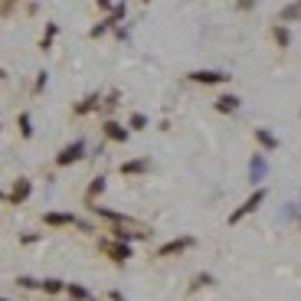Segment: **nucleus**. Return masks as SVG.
<instances>
[{
	"instance_id": "nucleus-16",
	"label": "nucleus",
	"mask_w": 301,
	"mask_h": 301,
	"mask_svg": "<svg viewBox=\"0 0 301 301\" xmlns=\"http://www.w3.org/2000/svg\"><path fill=\"white\" fill-rule=\"evenodd\" d=\"M69 291H72V298H88V291H85V288H79V285H72Z\"/></svg>"
},
{
	"instance_id": "nucleus-14",
	"label": "nucleus",
	"mask_w": 301,
	"mask_h": 301,
	"mask_svg": "<svg viewBox=\"0 0 301 301\" xmlns=\"http://www.w3.org/2000/svg\"><path fill=\"white\" fill-rule=\"evenodd\" d=\"M259 141H262V144H265V147H275V138H272V135H269V131H259Z\"/></svg>"
},
{
	"instance_id": "nucleus-8",
	"label": "nucleus",
	"mask_w": 301,
	"mask_h": 301,
	"mask_svg": "<svg viewBox=\"0 0 301 301\" xmlns=\"http://www.w3.org/2000/svg\"><path fill=\"white\" fill-rule=\"evenodd\" d=\"M265 177V161L262 157H252V183H259Z\"/></svg>"
},
{
	"instance_id": "nucleus-5",
	"label": "nucleus",
	"mask_w": 301,
	"mask_h": 301,
	"mask_svg": "<svg viewBox=\"0 0 301 301\" xmlns=\"http://www.w3.org/2000/svg\"><path fill=\"white\" fill-rule=\"evenodd\" d=\"M26 197H30V180H20V183H16V190L10 193V203H20Z\"/></svg>"
},
{
	"instance_id": "nucleus-4",
	"label": "nucleus",
	"mask_w": 301,
	"mask_h": 301,
	"mask_svg": "<svg viewBox=\"0 0 301 301\" xmlns=\"http://www.w3.org/2000/svg\"><path fill=\"white\" fill-rule=\"evenodd\" d=\"M190 79H193V82H210V85H213V82H226L229 76L226 72H193Z\"/></svg>"
},
{
	"instance_id": "nucleus-3",
	"label": "nucleus",
	"mask_w": 301,
	"mask_h": 301,
	"mask_svg": "<svg viewBox=\"0 0 301 301\" xmlns=\"http://www.w3.org/2000/svg\"><path fill=\"white\" fill-rule=\"evenodd\" d=\"M187 246H193V239H190V236H187V239H174V242H167L164 249H161V255L167 259V255H174V252H183Z\"/></svg>"
},
{
	"instance_id": "nucleus-12",
	"label": "nucleus",
	"mask_w": 301,
	"mask_h": 301,
	"mask_svg": "<svg viewBox=\"0 0 301 301\" xmlns=\"http://www.w3.org/2000/svg\"><path fill=\"white\" fill-rule=\"evenodd\" d=\"M43 288L49 291V295H56V291H63V281H56V278H49V281H43Z\"/></svg>"
},
{
	"instance_id": "nucleus-11",
	"label": "nucleus",
	"mask_w": 301,
	"mask_h": 301,
	"mask_svg": "<svg viewBox=\"0 0 301 301\" xmlns=\"http://www.w3.org/2000/svg\"><path fill=\"white\" fill-rule=\"evenodd\" d=\"M144 161H131V164H125V167H121V171H125V174H138V171H144Z\"/></svg>"
},
{
	"instance_id": "nucleus-13",
	"label": "nucleus",
	"mask_w": 301,
	"mask_h": 301,
	"mask_svg": "<svg viewBox=\"0 0 301 301\" xmlns=\"http://www.w3.org/2000/svg\"><path fill=\"white\" fill-rule=\"evenodd\" d=\"M20 131H23V135H26V138H30V135H33V128H30V115H20Z\"/></svg>"
},
{
	"instance_id": "nucleus-9",
	"label": "nucleus",
	"mask_w": 301,
	"mask_h": 301,
	"mask_svg": "<svg viewBox=\"0 0 301 301\" xmlns=\"http://www.w3.org/2000/svg\"><path fill=\"white\" fill-rule=\"evenodd\" d=\"M46 223L49 226H66V223H72V216H66V213H46Z\"/></svg>"
},
{
	"instance_id": "nucleus-10",
	"label": "nucleus",
	"mask_w": 301,
	"mask_h": 301,
	"mask_svg": "<svg viewBox=\"0 0 301 301\" xmlns=\"http://www.w3.org/2000/svg\"><path fill=\"white\" fill-rule=\"evenodd\" d=\"M108 252H111V255H115V259H118V262L131 259V249H128V246H108Z\"/></svg>"
},
{
	"instance_id": "nucleus-18",
	"label": "nucleus",
	"mask_w": 301,
	"mask_h": 301,
	"mask_svg": "<svg viewBox=\"0 0 301 301\" xmlns=\"http://www.w3.org/2000/svg\"><path fill=\"white\" fill-rule=\"evenodd\" d=\"M0 301H4V298H0Z\"/></svg>"
},
{
	"instance_id": "nucleus-15",
	"label": "nucleus",
	"mask_w": 301,
	"mask_h": 301,
	"mask_svg": "<svg viewBox=\"0 0 301 301\" xmlns=\"http://www.w3.org/2000/svg\"><path fill=\"white\" fill-rule=\"evenodd\" d=\"M144 125H147L144 115H135V118H131V128H144Z\"/></svg>"
},
{
	"instance_id": "nucleus-1",
	"label": "nucleus",
	"mask_w": 301,
	"mask_h": 301,
	"mask_svg": "<svg viewBox=\"0 0 301 301\" xmlns=\"http://www.w3.org/2000/svg\"><path fill=\"white\" fill-rule=\"evenodd\" d=\"M262 200H265V190H255V193H252V197H249V200H246V203H242V206H239V210H236V213H233V216H229V223H239V219H242L246 213H252V210H255V206H259V203H262Z\"/></svg>"
},
{
	"instance_id": "nucleus-2",
	"label": "nucleus",
	"mask_w": 301,
	"mask_h": 301,
	"mask_svg": "<svg viewBox=\"0 0 301 301\" xmlns=\"http://www.w3.org/2000/svg\"><path fill=\"white\" fill-rule=\"evenodd\" d=\"M82 150H85V144H82V141H76V144H69V147L63 150V154L56 157V161H59V164L66 167V164H72V161H79V157H82Z\"/></svg>"
},
{
	"instance_id": "nucleus-17",
	"label": "nucleus",
	"mask_w": 301,
	"mask_h": 301,
	"mask_svg": "<svg viewBox=\"0 0 301 301\" xmlns=\"http://www.w3.org/2000/svg\"><path fill=\"white\" fill-rule=\"evenodd\" d=\"M102 187H105V180H95V183H92V190H88V197H95V193H99Z\"/></svg>"
},
{
	"instance_id": "nucleus-6",
	"label": "nucleus",
	"mask_w": 301,
	"mask_h": 301,
	"mask_svg": "<svg viewBox=\"0 0 301 301\" xmlns=\"http://www.w3.org/2000/svg\"><path fill=\"white\" fill-rule=\"evenodd\" d=\"M105 135L115 138V141H125V138H128V131L121 128V125H115V121H108V125H105Z\"/></svg>"
},
{
	"instance_id": "nucleus-7",
	"label": "nucleus",
	"mask_w": 301,
	"mask_h": 301,
	"mask_svg": "<svg viewBox=\"0 0 301 301\" xmlns=\"http://www.w3.org/2000/svg\"><path fill=\"white\" fill-rule=\"evenodd\" d=\"M216 108L219 111H236L239 108V99H236V95H223V99L216 102Z\"/></svg>"
}]
</instances>
